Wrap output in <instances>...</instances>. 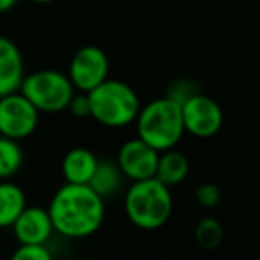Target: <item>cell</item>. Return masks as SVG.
<instances>
[{
  "label": "cell",
  "instance_id": "12",
  "mask_svg": "<svg viewBox=\"0 0 260 260\" xmlns=\"http://www.w3.org/2000/svg\"><path fill=\"white\" fill-rule=\"evenodd\" d=\"M98 162H100V159L91 150L84 148V146L72 148L62 157V178H64L66 184L89 185L91 178H93L94 171H96Z\"/></svg>",
  "mask_w": 260,
  "mask_h": 260
},
{
  "label": "cell",
  "instance_id": "6",
  "mask_svg": "<svg viewBox=\"0 0 260 260\" xmlns=\"http://www.w3.org/2000/svg\"><path fill=\"white\" fill-rule=\"evenodd\" d=\"M41 112L20 91L0 98V136L23 141L36 132Z\"/></svg>",
  "mask_w": 260,
  "mask_h": 260
},
{
  "label": "cell",
  "instance_id": "22",
  "mask_svg": "<svg viewBox=\"0 0 260 260\" xmlns=\"http://www.w3.org/2000/svg\"><path fill=\"white\" fill-rule=\"evenodd\" d=\"M18 2L20 0H0V15H2V13L11 11L13 8H16Z\"/></svg>",
  "mask_w": 260,
  "mask_h": 260
},
{
  "label": "cell",
  "instance_id": "20",
  "mask_svg": "<svg viewBox=\"0 0 260 260\" xmlns=\"http://www.w3.org/2000/svg\"><path fill=\"white\" fill-rule=\"evenodd\" d=\"M196 93H198V91H196V84L192 82L191 79H178L170 86L166 96L182 105V104H185L191 96H194Z\"/></svg>",
  "mask_w": 260,
  "mask_h": 260
},
{
  "label": "cell",
  "instance_id": "1",
  "mask_svg": "<svg viewBox=\"0 0 260 260\" xmlns=\"http://www.w3.org/2000/svg\"><path fill=\"white\" fill-rule=\"evenodd\" d=\"M55 234L66 239H87L105 221V200L89 185L62 184L48 203Z\"/></svg>",
  "mask_w": 260,
  "mask_h": 260
},
{
  "label": "cell",
  "instance_id": "8",
  "mask_svg": "<svg viewBox=\"0 0 260 260\" xmlns=\"http://www.w3.org/2000/svg\"><path fill=\"white\" fill-rule=\"evenodd\" d=\"M182 118H184L185 134L198 139L214 138L223 126V109L212 96L196 93L182 104Z\"/></svg>",
  "mask_w": 260,
  "mask_h": 260
},
{
  "label": "cell",
  "instance_id": "13",
  "mask_svg": "<svg viewBox=\"0 0 260 260\" xmlns=\"http://www.w3.org/2000/svg\"><path fill=\"white\" fill-rule=\"evenodd\" d=\"M25 207L23 189L13 180H0V228H11Z\"/></svg>",
  "mask_w": 260,
  "mask_h": 260
},
{
  "label": "cell",
  "instance_id": "11",
  "mask_svg": "<svg viewBox=\"0 0 260 260\" xmlns=\"http://www.w3.org/2000/svg\"><path fill=\"white\" fill-rule=\"evenodd\" d=\"M25 77L22 50L13 40L0 36V98L20 91Z\"/></svg>",
  "mask_w": 260,
  "mask_h": 260
},
{
  "label": "cell",
  "instance_id": "19",
  "mask_svg": "<svg viewBox=\"0 0 260 260\" xmlns=\"http://www.w3.org/2000/svg\"><path fill=\"white\" fill-rule=\"evenodd\" d=\"M221 187L212 182H205V184H200L194 191V198L203 209H214L216 205H219L221 202Z\"/></svg>",
  "mask_w": 260,
  "mask_h": 260
},
{
  "label": "cell",
  "instance_id": "9",
  "mask_svg": "<svg viewBox=\"0 0 260 260\" xmlns=\"http://www.w3.org/2000/svg\"><path fill=\"white\" fill-rule=\"evenodd\" d=\"M159 155L155 148L146 145L138 136L126 139L118 150L116 164L123 173L125 180L141 182L148 178H155L157 166H159Z\"/></svg>",
  "mask_w": 260,
  "mask_h": 260
},
{
  "label": "cell",
  "instance_id": "7",
  "mask_svg": "<svg viewBox=\"0 0 260 260\" xmlns=\"http://www.w3.org/2000/svg\"><path fill=\"white\" fill-rule=\"evenodd\" d=\"M111 62L96 45H84L73 54L68 66V77L79 93H91L109 79Z\"/></svg>",
  "mask_w": 260,
  "mask_h": 260
},
{
  "label": "cell",
  "instance_id": "4",
  "mask_svg": "<svg viewBox=\"0 0 260 260\" xmlns=\"http://www.w3.org/2000/svg\"><path fill=\"white\" fill-rule=\"evenodd\" d=\"M91 104V118L107 128H125L134 125L141 111L139 94L123 80L107 79L87 93Z\"/></svg>",
  "mask_w": 260,
  "mask_h": 260
},
{
  "label": "cell",
  "instance_id": "15",
  "mask_svg": "<svg viewBox=\"0 0 260 260\" xmlns=\"http://www.w3.org/2000/svg\"><path fill=\"white\" fill-rule=\"evenodd\" d=\"M123 182H125V177L119 171L116 160H100L89 182V187L105 200L121 191Z\"/></svg>",
  "mask_w": 260,
  "mask_h": 260
},
{
  "label": "cell",
  "instance_id": "16",
  "mask_svg": "<svg viewBox=\"0 0 260 260\" xmlns=\"http://www.w3.org/2000/svg\"><path fill=\"white\" fill-rule=\"evenodd\" d=\"M23 150L20 141L0 136V180H11L23 166Z\"/></svg>",
  "mask_w": 260,
  "mask_h": 260
},
{
  "label": "cell",
  "instance_id": "21",
  "mask_svg": "<svg viewBox=\"0 0 260 260\" xmlns=\"http://www.w3.org/2000/svg\"><path fill=\"white\" fill-rule=\"evenodd\" d=\"M68 111L72 112L75 118H80V119L91 118V104H89L87 93H79V91H77L75 96H73L72 102H70Z\"/></svg>",
  "mask_w": 260,
  "mask_h": 260
},
{
  "label": "cell",
  "instance_id": "23",
  "mask_svg": "<svg viewBox=\"0 0 260 260\" xmlns=\"http://www.w3.org/2000/svg\"><path fill=\"white\" fill-rule=\"evenodd\" d=\"M29 2H32V4H52V2H57V0H29Z\"/></svg>",
  "mask_w": 260,
  "mask_h": 260
},
{
  "label": "cell",
  "instance_id": "10",
  "mask_svg": "<svg viewBox=\"0 0 260 260\" xmlns=\"http://www.w3.org/2000/svg\"><path fill=\"white\" fill-rule=\"evenodd\" d=\"M11 230L20 244H47L55 234L48 209L38 205L25 207Z\"/></svg>",
  "mask_w": 260,
  "mask_h": 260
},
{
  "label": "cell",
  "instance_id": "18",
  "mask_svg": "<svg viewBox=\"0 0 260 260\" xmlns=\"http://www.w3.org/2000/svg\"><path fill=\"white\" fill-rule=\"evenodd\" d=\"M9 260H54V255L47 244H20Z\"/></svg>",
  "mask_w": 260,
  "mask_h": 260
},
{
  "label": "cell",
  "instance_id": "5",
  "mask_svg": "<svg viewBox=\"0 0 260 260\" xmlns=\"http://www.w3.org/2000/svg\"><path fill=\"white\" fill-rule=\"evenodd\" d=\"M20 93L40 112L55 114V112L68 111V105L75 96L77 89L73 87L68 73L43 68L25 73L20 86Z\"/></svg>",
  "mask_w": 260,
  "mask_h": 260
},
{
  "label": "cell",
  "instance_id": "14",
  "mask_svg": "<svg viewBox=\"0 0 260 260\" xmlns=\"http://www.w3.org/2000/svg\"><path fill=\"white\" fill-rule=\"evenodd\" d=\"M189 175V159L177 148L162 152L159 155V166H157L155 178L164 185L173 189L180 185Z\"/></svg>",
  "mask_w": 260,
  "mask_h": 260
},
{
  "label": "cell",
  "instance_id": "2",
  "mask_svg": "<svg viewBox=\"0 0 260 260\" xmlns=\"http://www.w3.org/2000/svg\"><path fill=\"white\" fill-rule=\"evenodd\" d=\"M134 125L136 136L159 153L173 150L185 134L182 105L168 96L146 102Z\"/></svg>",
  "mask_w": 260,
  "mask_h": 260
},
{
  "label": "cell",
  "instance_id": "3",
  "mask_svg": "<svg viewBox=\"0 0 260 260\" xmlns=\"http://www.w3.org/2000/svg\"><path fill=\"white\" fill-rule=\"evenodd\" d=\"M125 216L141 230H159L173 214V192L157 178L132 182L123 198Z\"/></svg>",
  "mask_w": 260,
  "mask_h": 260
},
{
  "label": "cell",
  "instance_id": "17",
  "mask_svg": "<svg viewBox=\"0 0 260 260\" xmlns=\"http://www.w3.org/2000/svg\"><path fill=\"white\" fill-rule=\"evenodd\" d=\"M223 226L214 217H203L194 228V239L203 249H216L223 242Z\"/></svg>",
  "mask_w": 260,
  "mask_h": 260
}]
</instances>
